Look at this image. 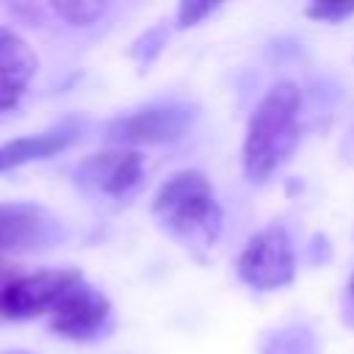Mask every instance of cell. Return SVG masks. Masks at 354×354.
Returning a JSON list of instances; mask_svg holds the SVG:
<instances>
[{
	"mask_svg": "<svg viewBox=\"0 0 354 354\" xmlns=\"http://www.w3.org/2000/svg\"><path fill=\"white\" fill-rule=\"evenodd\" d=\"M111 321V301L108 296L88 285L86 279L77 282L50 313V329L66 340H94Z\"/></svg>",
	"mask_w": 354,
	"mask_h": 354,
	"instance_id": "8992f818",
	"label": "cell"
},
{
	"mask_svg": "<svg viewBox=\"0 0 354 354\" xmlns=\"http://www.w3.org/2000/svg\"><path fill=\"white\" fill-rule=\"evenodd\" d=\"M260 354H321V348L310 329L285 326L260 337Z\"/></svg>",
	"mask_w": 354,
	"mask_h": 354,
	"instance_id": "8fae6325",
	"label": "cell"
},
{
	"mask_svg": "<svg viewBox=\"0 0 354 354\" xmlns=\"http://www.w3.org/2000/svg\"><path fill=\"white\" fill-rule=\"evenodd\" d=\"M58 218L36 202H0V254L36 252L58 241Z\"/></svg>",
	"mask_w": 354,
	"mask_h": 354,
	"instance_id": "52a82bcc",
	"label": "cell"
},
{
	"mask_svg": "<svg viewBox=\"0 0 354 354\" xmlns=\"http://www.w3.org/2000/svg\"><path fill=\"white\" fill-rule=\"evenodd\" d=\"M36 66L39 58L33 47L17 30L0 25V113L11 111L22 100Z\"/></svg>",
	"mask_w": 354,
	"mask_h": 354,
	"instance_id": "9c48e42d",
	"label": "cell"
},
{
	"mask_svg": "<svg viewBox=\"0 0 354 354\" xmlns=\"http://www.w3.org/2000/svg\"><path fill=\"white\" fill-rule=\"evenodd\" d=\"M6 354H30V351H6Z\"/></svg>",
	"mask_w": 354,
	"mask_h": 354,
	"instance_id": "e0dca14e",
	"label": "cell"
},
{
	"mask_svg": "<svg viewBox=\"0 0 354 354\" xmlns=\"http://www.w3.org/2000/svg\"><path fill=\"white\" fill-rule=\"evenodd\" d=\"M152 213L185 243L213 246L221 230V207L213 183L199 169H183L166 177L152 196Z\"/></svg>",
	"mask_w": 354,
	"mask_h": 354,
	"instance_id": "7a4b0ae2",
	"label": "cell"
},
{
	"mask_svg": "<svg viewBox=\"0 0 354 354\" xmlns=\"http://www.w3.org/2000/svg\"><path fill=\"white\" fill-rule=\"evenodd\" d=\"M17 277H19V268H17V266H11L8 260H3V257H0V290H3V288H6L11 279H17Z\"/></svg>",
	"mask_w": 354,
	"mask_h": 354,
	"instance_id": "9a60e30c",
	"label": "cell"
},
{
	"mask_svg": "<svg viewBox=\"0 0 354 354\" xmlns=\"http://www.w3.org/2000/svg\"><path fill=\"white\" fill-rule=\"evenodd\" d=\"M77 282H83V274L77 268H41L33 274H19L0 290V318L25 321L50 315L53 307Z\"/></svg>",
	"mask_w": 354,
	"mask_h": 354,
	"instance_id": "5b68a950",
	"label": "cell"
},
{
	"mask_svg": "<svg viewBox=\"0 0 354 354\" xmlns=\"http://www.w3.org/2000/svg\"><path fill=\"white\" fill-rule=\"evenodd\" d=\"M199 108L183 100L149 102L130 113H122L105 124V141L113 147H141V144H171L180 141L196 122Z\"/></svg>",
	"mask_w": 354,
	"mask_h": 354,
	"instance_id": "3957f363",
	"label": "cell"
},
{
	"mask_svg": "<svg viewBox=\"0 0 354 354\" xmlns=\"http://www.w3.org/2000/svg\"><path fill=\"white\" fill-rule=\"evenodd\" d=\"M50 8H53V14H58L64 22L83 28V25L97 22V19L105 14L108 6H105V3H97V0H66V3H53Z\"/></svg>",
	"mask_w": 354,
	"mask_h": 354,
	"instance_id": "7c38bea8",
	"label": "cell"
},
{
	"mask_svg": "<svg viewBox=\"0 0 354 354\" xmlns=\"http://www.w3.org/2000/svg\"><path fill=\"white\" fill-rule=\"evenodd\" d=\"M348 296L354 299V271H351V277H348Z\"/></svg>",
	"mask_w": 354,
	"mask_h": 354,
	"instance_id": "2e32d148",
	"label": "cell"
},
{
	"mask_svg": "<svg viewBox=\"0 0 354 354\" xmlns=\"http://www.w3.org/2000/svg\"><path fill=\"white\" fill-rule=\"evenodd\" d=\"M218 6L216 3H180L177 6V28H188V25H196L202 22L207 14H213Z\"/></svg>",
	"mask_w": 354,
	"mask_h": 354,
	"instance_id": "5bb4252c",
	"label": "cell"
},
{
	"mask_svg": "<svg viewBox=\"0 0 354 354\" xmlns=\"http://www.w3.org/2000/svg\"><path fill=\"white\" fill-rule=\"evenodd\" d=\"M72 138H75L72 130H47V133H36V136L11 138V141L0 144V171H11L30 160L50 158V155L66 149L72 144Z\"/></svg>",
	"mask_w": 354,
	"mask_h": 354,
	"instance_id": "30bf717a",
	"label": "cell"
},
{
	"mask_svg": "<svg viewBox=\"0 0 354 354\" xmlns=\"http://www.w3.org/2000/svg\"><path fill=\"white\" fill-rule=\"evenodd\" d=\"M301 94L290 80L274 83L254 105L243 136V174L252 183L268 180L299 144Z\"/></svg>",
	"mask_w": 354,
	"mask_h": 354,
	"instance_id": "6da1fadb",
	"label": "cell"
},
{
	"mask_svg": "<svg viewBox=\"0 0 354 354\" xmlns=\"http://www.w3.org/2000/svg\"><path fill=\"white\" fill-rule=\"evenodd\" d=\"M304 14L315 22H343L354 14V3H310L304 6Z\"/></svg>",
	"mask_w": 354,
	"mask_h": 354,
	"instance_id": "4fadbf2b",
	"label": "cell"
},
{
	"mask_svg": "<svg viewBox=\"0 0 354 354\" xmlns=\"http://www.w3.org/2000/svg\"><path fill=\"white\" fill-rule=\"evenodd\" d=\"M75 177L86 188L119 199V196H127L130 191H136L138 183L144 180V158H141V152L124 149V147L100 149V152L88 155L86 160H80Z\"/></svg>",
	"mask_w": 354,
	"mask_h": 354,
	"instance_id": "ba28073f",
	"label": "cell"
},
{
	"mask_svg": "<svg viewBox=\"0 0 354 354\" xmlns=\"http://www.w3.org/2000/svg\"><path fill=\"white\" fill-rule=\"evenodd\" d=\"M238 279L254 290H277L296 277V252L288 230L282 224H268L257 230L238 254Z\"/></svg>",
	"mask_w": 354,
	"mask_h": 354,
	"instance_id": "277c9868",
	"label": "cell"
}]
</instances>
